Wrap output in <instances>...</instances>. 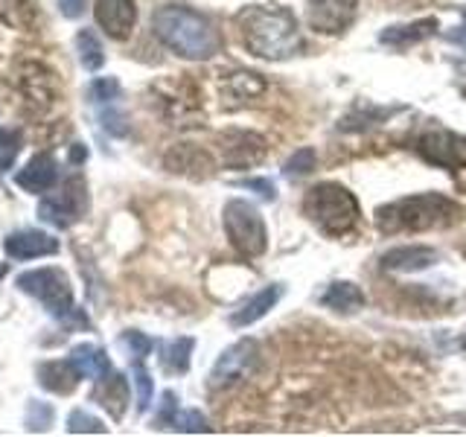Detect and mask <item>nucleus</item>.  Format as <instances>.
I'll return each mask as SVG.
<instances>
[{
  "instance_id": "obj_1",
  "label": "nucleus",
  "mask_w": 466,
  "mask_h": 437,
  "mask_svg": "<svg viewBox=\"0 0 466 437\" xmlns=\"http://www.w3.org/2000/svg\"><path fill=\"white\" fill-rule=\"evenodd\" d=\"M248 53L266 62H286L303 47L298 18L286 6H248L237 15Z\"/></svg>"
},
{
  "instance_id": "obj_2",
  "label": "nucleus",
  "mask_w": 466,
  "mask_h": 437,
  "mask_svg": "<svg viewBox=\"0 0 466 437\" xmlns=\"http://www.w3.org/2000/svg\"><path fill=\"white\" fill-rule=\"evenodd\" d=\"M463 210L458 201H451L441 193H420L405 196L390 204H382L376 210V228L397 237V233H426V230H443L458 225Z\"/></svg>"
},
{
  "instance_id": "obj_3",
  "label": "nucleus",
  "mask_w": 466,
  "mask_h": 437,
  "mask_svg": "<svg viewBox=\"0 0 466 437\" xmlns=\"http://www.w3.org/2000/svg\"><path fill=\"white\" fill-rule=\"evenodd\" d=\"M155 36L172 53L193 62H208L218 53V36L204 15L187 6H164L155 12Z\"/></svg>"
},
{
  "instance_id": "obj_4",
  "label": "nucleus",
  "mask_w": 466,
  "mask_h": 437,
  "mask_svg": "<svg viewBox=\"0 0 466 437\" xmlns=\"http://www.w3.org/2000/svg\"><path fill=\"white\" fill-rule=\"evenodd\" d=\"M303 213L324 237H347L361 218L359 198L335 181L315 184L303 198Z\"/></svg>"
},
{
  "instance_id": "obj_5",
  "label": "nucleus",
  "mask_w": 466,
  "mask_h": 437,
  "mask_svg": "<svg viewBox=\"0 0 466 437\" xmlns=\"http://www.w3.org/2000/svg\"><path fill=\"white\" fill-rule=\"evenodd\" d=\"M225 233L230 245L248 259H254L259 254H266L268 248V233H266V222H262L259 210L254 204H248L242 198H233L225 204Z\"/></svg>"
},
{
  "instance_id": "obj_6",
  "label": "nucleus",
  "mask_w": 466,
  "mask_h": 437,
  "mask_svg": "<svg viewBox=\"0 0 466 437\" xmlns=\"http://www.w3.org/2000/svg\"><path fill=\"white\" fill-rule=\"evenodd\" d=\"M18 289L26 295L38 298L47 312L58 320H76V306H73V286L62 269H35L18 277Z\"/></svg>"
},
{
  "instance_id": "obj_7",
  "label": "nucleus",
  "mask_w": 466,
  "mask_h": 437,
  "mask_svg": "<svg viewBox=\"0 0 466 437\" xmlns=\"http://www.w3.org/2000/svg\"><path fill=\"white\" fill-rule=\"evenodd\" d=\"M417 149L422 158L431 160L437 167H446V169L466 167V137L455 135V131L431 128L420 137Z\"/></svg>"
},
{
  "instance_id": "obj_8",
  "label": "nucleus",
  "mask_w": 466,
  "mask_h": 437,
  "mask_svg": "<svg viewBox=\"0 0 466 437\" xmlns=\"http://www.w3.org/2000/svg\"><path fill=\"white\" fill-rule=\"evenodd\" d=\"M257 361V341L251 339H242L233 347H228L218 361L213 364V373H210V388L213 391H222V388H230L237 385L239 379L254 368Z\"/></svg>"
},
{
  "instance_id": "obj_9",
  "label": "nucleus",
  "mask_w": 466,
  "mask_h": 437,
  "mask_svg": "<svg viewBox=\"0 0 466 437\" xmlns=\"http://www.w3.org/2000/svg\"><path fill=\"white\" fill-rule=\"evenodd\" d=\"M359 0H306V18L315 33L341 36L356 18Z\"/></svg>"
},
{
  "instance_id": "obj_10",
  "label": "nucleus",
  "mask_w": 466,
  "mask_h": 437,
  "mask_svg": "<svg viewBox=\"0 0 466 437\" xmlns=\"http://www.w3.org/2000/svg\"><path fill=\"white\" fill-rule=\"evenodd\" d=\"M218 152H222L225 167L248 169L266 158V140L254 131H225L218 137Z\"/></svg>"
},
{
  "instance_id": "obj_11",
  "label": "nucleus",
  "mask_w": 466,
  "mask_h": 437,
  "mask_svg": "<svg viewBox=\"0 0 466 437\" xmlns=\"http://www.w3.org/2000/svg\"><path fill=\"white\" fill-rule=\"evenodd\" d=\"M96 24L106 29L111 38H128V33L135 29L137 21V6L135 0H96L94 6Z\"/></svg>"
},
{
  "instance_id": "obj_12",
  "label": "nucleus",
  "mask_w": 466,
  "mask_h": 437,
  "mask_svg": "<svg viewBox=\"0 0 466 437\" xmlns=\"http://www.w3.org/2000/svg\"><path fill=\"white\" fill-rule=\"evenodd\" d=\"M437 262V251L426 245H400L382 257V269L390 274H417Z\"/></svg>"
},
{
  "instance_id": "obj_13",
  "label": "nucleus",
  "mask_w": 466,
  "mask_h": 437,
  "mask_svg": "<svg viewBox=\"0 0 466 437\" xmlns=\"http://www.w3.org/2000/svg\"><path fill=\"white\" fill-rule=\"evenodd\" d=\"M4 251L12 259H38L58 251V242L41 230H18L4 239Z\"/></svg>"
},
{
  "instance_id": "obj_14",
  "label": "nucleus",
  "mask_w": 466,
  "mask_h": 437,
  "mask_svg": "<svg viewBox=\"0 0 466 437\" xmlns=\"http://www.w3.org/2000/svg\"><path fill=\"white\" fill-rule=\"evenodd\" d=\"M167 167L178 175H189V178H210L216 169L213 158L204 149H198V146H189V143L175 146V149L167 155Z\"/></svg>"
},
{
  "instance_id": "obj_15",
  "label": "nucleus",
  "mask_w": 466,
  "mask_h": 437,
  "mask_svg": "<svg viewBox=\"0 0 466 437\" xmlns=\"http://www.w3.org/2000/svg\"><path fill=\"white\" fill-rule=\"evenodd\" d=\"M79 210H85V208H76V184L73 181L65 187V193H58L53 198H44L38 204L41 222L56 225V228H70L79 218Z\"/></svg>"
},
{
  "instance_id": "obj_16",
  "label": "nucleus",
  "mask_w": 466,
  "mask_h": 437,
  "mask_svg": "<svg viewBox=\"0 0 466 437\" xmlns=\"http://www.w3.org/2000/svg\"><path fill=\"white\" fill-rule=\"evenodd\" d=\"M94 400H99V405L106 408V412L114 420H123L126 408H128V382H126V376L111 373V371L106 376H99L96 379Z\"/></svg>"
},
{
  "instance_id": "obj_17",
  "label": "nucleus",
  "mask_w": 466,
  "mask_h": 437,
  "mask_svg": "<svg viewBox=\"0 0 466 437\" xmlns=\"http://www.w3.org/2000/svg\"><path fill=\"white\" fill-rule=\"evenodd\" d=\"M56 178H58L56 160L50 155H35L18 175H15V184L26 189V193H47L56 184Z\"/></svg>"
},
{
  "instance_id": "obj_18",
  "label": "nucleus",
  "mask_w": 466,
  "mask_h": 437,
  "mask_svg": "<svg viewBox=\"0 0 466 437\" xmlns=\"http://www.w3.org/2000/svg\"><path fill=\"white\" fill-rule=\"evenodd\" d=\"M283 295V286H266L262 291H257V295L242 303V310H237L230 315V324L233 327H248L254 324V320H259L262 315H268V310H274L277 300H280Z\"/></svg>"
},
{
  "instance_id": "obj_19",
  "label": "nucleus",
  "mask_w": 466,
  "mask_h": 437,
  "mask_svg": "<svg viewBox=\"0 0 466 437\" xmlns=\"http://www.w3.org/2000/svg\"><path fill=\"white\" fill-rule=\"evenodd\" d=\"M79 371L73 368L70 359H62V361H47L38 368V382L53 391V393H70L73 388L79 385Z\"/></svg>"
},
{
  "instance_id": "obj_20",
  "label": "nucleus",
  "mask_w": 466,
  "mask_h": 437,
  "mask_svg": "<svg viewBox=\"0 0 466 437\" xmlns=\"http://www.w3.org/2000/svg\"><path fill=\"white\" fill-rule=\"evenodd\" d=\"M67 359L73 361V368H76L79 376H85V379H99V376H106L111 371V361L106 356V350L96 347V344L73 347Z\"/></svg>"
},
{
  "instance_id": "obj_21",
  "label": "nucleus",
  "mask_w": 466,
  "mask_h": 437,
  "mask_svg": "<svg viewBox=\"0 0 466 437\" xmlns=\"http://www.w3.org/2000/svg\"><path fill=\"white\" fill-rule=\"evenodd\" d=\"M320 303L327 306L332 312H341V315H353L364 306V291L356 283H332L324 295H320Z\"/></svg>"
},
{
  "instance_id": "obj_22",
  "label": "nucleus",
  "mask_w": 466,
  "mask_h": 437,
  "mask_svg": "<svg viewBox=\"0 0 466 437\" xmlns=\"http://www.w3.org/2000/svg\"><path fill=\"white\" fill-rule=\"evenodd\" d=\"M434 29H437V21L434 18H426V21H417V24L390 26L379 38H382V44H390V47H408V44H417L422 38H429Z\"/></svg>"
},
{
  "instance_id": "obj_23",
  "label": "nucleus",
  "mask_w": 466,
  "mask_h": 437,
  "mask_svg": "<svg viewBox=\"0 0 466 437\" xmlns=\"http://www.w3.org/2000/svg\"><path fill=\"white\" fill-rule=\"evenodd\" d=\"M193 350H196V341L193 339H175V341H169L164 347V359H160L164 371L167 373H187Z\"/></svg>"
},
{
  "instance_id": "obj_24",
  "label": "nucleus",
  "mask_w": 466,
  "mask_h": 437,
  "mask_svg": "<svg viewBox=\"0 0 466 437\" xmlns=\"http://www.w3.org/2000/svg\"><path fill=\"white\" fill-rule=\"evenodd\" d=\"M76 53H79V62L85 70H99L106 65V50H102V44L96 38L94 29H82L76 36Z\"/></svg>"
},
{
  "instance_id": "obj_25",
  "label": "nucleus",
  "mask_w": 466,
  "mask_h": 437,
  "mask_svg": "<svg viewBox=\"0 0 466 437\" xmlns=\"http://www.w3.org/2000/svg\"><path fill=\"white\" fill-rule=\"evenodd\" d=\"M315 149H298L295 155H291L289 160H286V167H283V175L286 178H291V181H298V178H303V175H309L312 169H315Z\"/></svg>"
},
{
  "instance_id": "obj_26",
  "label": "nucleus",
  "mask_w": 466,
  "mask_h": 437,
  "mask_svg": "<svg viewBox=\"0 0 466 437\" xmlns=\"http://www.w3.org/2000/svg\"><path fill=\"white\" fill-rule=\"evenodd\" d=\"M53 405L41 402V400H29V408H26V429L29 432H47L53 426Z\"/></svg>"
},
{
  "instance_id": "obj_27",
  "label": "nucleus",
  "mask_w": 466,
  "mask_h": 437,
  "mask_svg": "<svg viewBox=\"0 0 466 437\" xmlns=\"http://www.w3.org/2000/svg\"><path fill=\"white\" fill-rule=\"evenodd\" d=\"M67 432L70 434H106L108 429L102 426V420L82 412V408H76V412H70L67 417Z\"/></svg>"
},
{
  "instance_id": "obj_28",
  "label": "nucleus",
  "mask_w": 466,
  "mask_h": 437,
  "mask_svg": "<svg viewBox=\"0 0 466 437\" xmlns=\"http://www.w3.org/2000/svg\"><path fill=\"white\" fill-rule=\"evenodd\" d=\"M131 373H135V388H137V412H146V408L152 405V397H155L152 376L140 361H131Z\"/></svg>"
},
{
  "instance_id": "obj_29",
  "label": "nucleus",
  "mask_w": 466,
  "mask_h": 437,
  "mask_svg": "<svg viewBox=\"0 0 466 437\" xmlns=\"http://www.w3.org/2000/svg\"><path fill=\"white\" fill-rule=\"evenodd\" d=\"M21 152V131L0 128V172H6Z\"/></svg>"
},
{
  "instance_id": "obj_30",
  "label": "nucleus",
  "mask_w": 466,
  "mask_h": 437,
  "mask_svg": "<svg viewBox=\"0 0 466 437\" xmlns=\"http://www.w3.org/2000/svg\"><path fill=\"white\" fill-rule=\"evenodd\" d=\"M228 85L237 91L239 99H251V97L266 91V82H262L257 73H233V76L228 79Z\"/></svg>"
},
{
  "instance_id": "obj_31",
  "label": "nucleus",
  "mask_w": 466,
  "mask_h": 437,
  "mask_svg": "<svg viewBox=\"0 0 466 437\" xmlns=\"http://www.w3.org/2000/svg\"><path fill=\"white\" fill-rule=\"evenodd\" d=\"M120 347L128 353L131 361H143L146 356H149V350H152V339H146L143 332L137 330H128L120 335Z\"/></svg>"
},
{
  "instance_id": "obj_32",
  "label": "nucleus",
  "mask_w": 466,
  "mask_h": 437,
  "mask_svg": "<svg viewBox=\"0 0 466 437\" xmlns=\"http://www.w3.org/2000/svg\"><path fill=\"white\" fill-rule=\"evenodd\" d=\"M169 426H175L178 432H210L208 420H204L198 412H175Z\"/></svg>"
},
{
  "instance_id": "obj_33",
  "label": "nucleus",
  "mask_w": 466,
  "mask_h": 437,
  "mask_svg": "<svg viewBox=\"0 0 466 437\" xmlns=\"http://www.w3.org/2000/svg\"><path fill=\"white\" fill-rule=\"evenodd\" d=\"M120 97V82L111 76H99L91 82V99L94 102H111Z\"/></svg>"
},
{
  "instance_id": "obj_34",
  "label": "nucleus",
  "mask_w": 466,
  "mask_h": 437,
  "mask_svg": "<svg viewBox=\"0 0 466 437\" xmlns=\"http://www.w3.org/2000/svg\"><path fill=\"white\" fill-rule=\"evenodd\" d=\"M239 187H245V189H257V193H259L262 198H266V201H274V198H277L274 184L266 181V178H245V181H239Z\"/></svg>"
},
{
  "instance_id": "obj_35",
  "label": "nucleus",
  "mask_w": 466,
  "mask_h": 437,
  "mask_svg": "<svg viewBox=\"0 0 466 437\" xmlns=\"http://www.w3.org/2000/svg\"><path fill=\"white\" fill-rule=\"evenodd\" d=\"M85 4L87 0H58V9H62L65 18H79L85 12Z\"/></svg>"
},
{
  "instance_id": "obj_36",
  "label": "nucleus",
  "mask_w": 466,
  "mask_h": 437,
  "mask_svg": "<svg viewBox=\"0 0 466 437\" xmlns=\"http://www.w3.org/2000/svg\"><path fill=\"white\" fill-rule=\"evenodd\" d=\"M70 160L76 164V160H85V149H82V143L73 146V152H70Z\"/></svg>"
},
{
  "instance_id": "obj_37",
  "label": "nucleus",
  "mask_w": 466,
  "mask_h": 437,
  "mask_svg": "<svg viewBox=\"0 0 466 437\" xmlns=\"http://www.w3.org/2000/svg\"><path fill=\"white\" fill-rule=\"evenodd\" d=\"M463 254H466V248H463Z\"/></svg>"
},
{
  "instance_id": "obj_38",
  "label": "nucleus",
  "mask_w": 466,
  "mask_h": 437,
  "mask_svg": "<svg viewBox=\"0 0 466 437\" xmlns=\"http://www.w3.org/2000/svg\"><path fill=\"white\" fill-rule=\"evenodd\" d=\"M463 422H466V417H463Z\"/></svg>"
}]
</instances>
